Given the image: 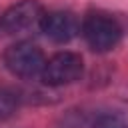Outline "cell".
<instances>
[{"label":"cell","instance_id":"cell-1","mask_svg":"<svg viewBox=\"0 0 128 128\" xmlns=\"http://www.w3.org/2000/svg\"><path fill=\"white\" fill-rule=\"evenodd\" d=\"M82 34L92 50L108 52L120 42L122 26L114 16H110L106 12H92L84 18Z\"/></svg>","mask_w":128,"mask_h":128},{"label":"cell","instance_id":"cell-2","mask_svg":"<svg viewBox=\"0 0 128 128\" xmlns=\"http://www.w3.org/2000/svg\"><path fill=\"white\" fill-rule=\"evenodd\" d=\"M44 54L32 42H16L4 54L6 68L18 78H34L44 68Z\"/></svg>","mask_w":128,"mask_h":128},{"label":"cell","instance_id":"cell-3","mask_svg":"<svg viewBox=\"0 0 128 128\" xmlns=\"http://www.w3.org/2000/svg\"><path fill=\"white\" fill-rule=\"evenodd\" d=\"M82 72H84V62L80 54L58 52L44 62L40 76L48 86H64V84L76 82L82 76Z\"/></svg>","mask_w":128,"mask_h":128},{"label":"cell","instance_id":"cell-4","mask_svg":"<svg viewBox=\"0 0 128 128\" xmlns=\"http://www.w3.org/2000/svg\"><path fill=\"white\" fill-rule=\"evenodd\" d=\"M42 18H44V10L36 0H22L4 12L0 26L6 34H22L40 26Z\"/></svg>","mask_w":128,"mask_h":128},{"label":"cell","instance_id":"cell-5","mask_svg":"<svg viewBox=\"0 0 128 128\" xmlns=\"http://www.w3.org/2000/svg\"><path fill=\"white\" fill-rule=\"evenodd\" d=\"M40 30L52 40V42H68L76 36V32L80 30L78 18L72 12L66 10H56V12H48L44 14L42 22H40Z\"/></svg>","mask_w":128,"mask_h":128},{"label":"cell","instance_id":"cell-6","mask_svg":"<svg viewBox=\"0 0 128 128\" xmlns=\"http://www.w3.org/2000/svg\"><path fill=\"white\" fill-rule=\"evenodd\" d=\"M94 128H128V120L120 114H100L94 120Z\"/></svg>","mask_w":128,"mask_h":128},{"label":"cell","instance_id":"cell-7","mask_svg":"<svg viewBox=\"0 0 128 128\" xmlns=\"http://www.w3.org/2000/svg\"><path fill=\"white\" fill-rule=\"evenodd\" d=\"M16 108V96L10 90H0V120L8 118Z\"/></svg>","mask_w":128,"mask_h":128}]
</instances>
